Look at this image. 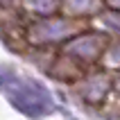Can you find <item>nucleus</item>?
<instances>
[{"label":"nucleus","mask_w":120,"mask_h":120,"mask_svg":"<svg viewBox=\"0 0 120 120\" xmlns=\"http://www.w3.org/2000/svg\"><path fill=\"white\" fill-rule=\"evenodd\" d=\"M104 48H107V39L102 34H84V36H77L68 43L66 54L82 61H95L104 52Z\"/></svg>","instance_id":"nucleus-3"},{"label":"nucleus","mask_w":120,"mask_h":120,"mask_svg":"<svg viewBox=\"0 0 120 120\" xmlns=\"http://www.w3.org/2000/svg\"><path fill=\"white\" fill-rule=\"evenodd\" d=\"M27 9L36 11L39 18H52V14L57 11V2H30Z\"/></svg>","instance_id":"nucleus-5"},{"label":"nucleus","mask_w":120,"mask_h":120,"mask_svg":"<svg viewBox=\"0 0 120 120\" xmlns=\"http://www.w3.org/2000/svg\"><path fill=\"white\" fill-rule=\"evenodd\" d=\"M107 91H109V77H104V75L91 77L88 84L82 88V93H84V98H86L88 102H100L102 98L107 95Z\"/></svg>","instance_id":"nucleus-4"},{"label":"nucleus","mask_w":120,"mask_h":120,"mask_svg":"<svg viewBox=\"0 0 120 120\" xmlns=\"http://www.w3.org/2000/svg\"><path fill=\"white\" fill-rule=\"evenodd\" d=\"M75 30H77V23L52 16V18H41L39 23H34L32 30H30V39L34 43H54V41L70 36Z\"/></svg>","instance_id":"nucleus-2"},{"label":"nucleus","mask_w":120,"mask_h":120,"mask_svg":"<svg viewBox=\"0 0 120 120\" xmlns=\"http://www.w3.org/2000/svg\"><path fill=\"white\" fill-rule=\"evenodd\" d=\"M104 23H107L111 30H116V32H120V11H113L109 14L107 18H104Z\"/></svg>","instance_id":"nucleus-6"},{"label":"nucleus","mask_w":120,"mask_h":120,"mask_svg":"<svg viewBox=\"0 0 120 120\" xmlns=\"http://www.w3.org/2000/svg\"><path fill=\"white\" fill-rule=\"evenodd\" d=\"M116 84H118V88H120V77H118V82H116Z\"/></svg>","instance_id":"nucleus-9"},{"label":"nucleus","mask_w":120,"mask_h":120,"mask_svg":"<svg viewBox=\"0 0 120 120\" xmlns=\"http://www.w3.org/2000/svg\"><path fill=\"white\" fill-rule=\"evenodd\" d=\"M0 84L7 88V95L11 104L18 111H23L25 116H43L50 109V95L39 82L32 79H18L14 75H0Z\"/></svg>","instance_id":"nucleus-1"},{"label":"nucleus","mask_w":120,"mask_h":120,"mask_svg":"<svg viewBox=\"0 0 120 120\" xmlns=\"http://www.w3.org/2000/svg\"><path fill=\"white\" fill-rule=\"evenodd\" d=\"M107 61H109V66H120V43L107 54Z\"/></svg>","instance_id":"nucleus-7"},{"label":"nucleus","mask_w":120,"mask_h":120,"mask_svg":"<svg viewBox=\"0 0 120 120\" xmlns=\"http://www.w3.org/2000/svg\"><path fill=\"white\" fill-rule=\"evenodd\" d=\"M68 9H70V11H93V9H98V5H75V2H70V5H68Z\"/></svg>","instance_id":"nucleus-8"}]
</instances>
